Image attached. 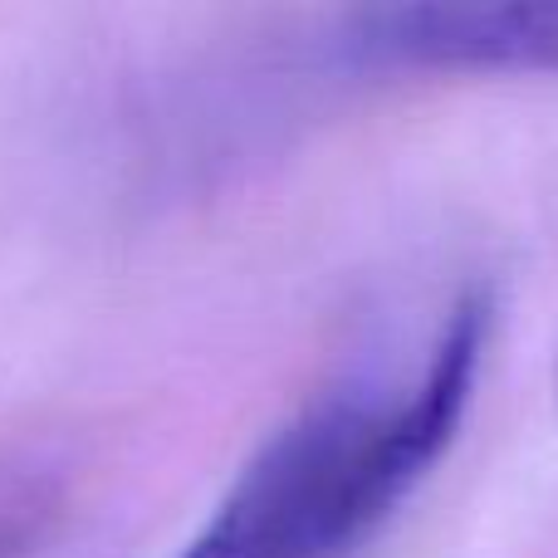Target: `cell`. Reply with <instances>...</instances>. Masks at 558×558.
I'll return each instance as SVG.
<instances>
[{
  "label": "cell",
  "mask_w": 558,
  "mask_h": 558,
  "mask_svg": "<svg viewBox=\"0 0 558 558\" xmlns=\"http://www.w3.org/2000/svg\"><path fill=\"white\" fill-rule=\"evenodd\" d=\"M485 299H461L412 383L353 377L245 461L211 520L177 558H338L377 530L432 471L471 402Z\"/></svg>",
  "instance_id": "6da1fadb"
},
{
  "label": "cell",
  "mask_w": 558,
  "mask_h": 558,
  "mask_svg": "<svg viewBox=\"0 0 558 558\" xmlns=\"http://www.w3.org/2000/svg\"><path fill=\"white\" fill-rule=\"evenodd\" d=\"M343 54L373 69L558 74V0H416L353 15Z\"/></svg>",
  "instance_id": "7a4b0ae2"
},
{
  "label": "cell",
  "mask_w": 558,
  "mask_h": 558,
  "mask_svg": "<svg viewBox=\"0 0 558 558\" xmlns=\"http://www.w3.org/2000/svg\"><path fill=\"white\" fill-rule=\"evenodd\" d=\"M54 514V490L39 475H0V558H25Z\"/></svg>",
  "instance_id": "3957f363"
}]
</instances>
